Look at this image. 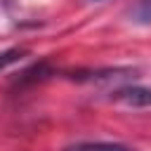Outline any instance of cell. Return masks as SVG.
Here are the masks:
<instances>
[{
    "label": "cell",
    "instance_id": "obj_3",
    "mask_svg": "<svg viewBox=\"0 0 151 151\" xmlns=\"http://www.w3.org/2000/svg\"><path fill=\"white\" fill-rule=\"evenodd\" d=\"M47 76H52V68L45 64V61H40V64H35V66H31V68H26L19 78H17V85H31V83H38V80H45Z\"/></svg>",
    "mask_w": 151,
    "mask_h": 151
},
{
    "label": "cell",
    "instance_id": "obj_1",
    "mask_svg": "<svg viewBox=\"0 0 151 151\" xmlns=\"http://www.w3.org/2000/svg\"><path fill=\"white\" fill-rule=\"evenodd\" d=\"M113 99L125 101L127 106H151V87L144 85H127L113 92Z\"/></svg>",
    "mask_w": 151,
    "mask_h": 151
},
{
    "label": "cell",
    "instance_id": "obj_2",
    "mask_svg": "<svg viewBox=\"0 0 151 151\" xmlns=\"http://www.w3.org/2000/svg\"><path fill=\"white\" fill-rule=\"evenodd\" d=\"M64 151H134L118 142H78L73 146H66Z\"/></svg>",
    "mask_w": 151,
    "mask_h": 151
},
{
    "label": "cell",
    "instance_id": "obj_5",
    "mask_svg": "<svg viewBox=\"0 0 151 151\" xmlns=\"http://www.w3.org/2000/svg\"><path fill=\"white\" fill-rule=\"evenodd\" d=\"M21 57H26V50H21V47H12V50H5V52H0V71H5L7 66L17 64Z\"/></svg>",
    "mask_w": 151,
    "mask_h": 151
},
{
    "label": "cell",
    "instance_id": "obj_4",
    "mask_svg": "<svg viewBox=\"0 0 151 151\" xmlns=\"http://www.w3.org/2000/svg\"><path fill=\"white\" fill-rule=\"evenodd\" d=\"M130 21L149 26L151 24V0H137L130 7Z\"/></svg>",
    "mask_w": 151,
    "mask_h": 151
}]
</instances>
